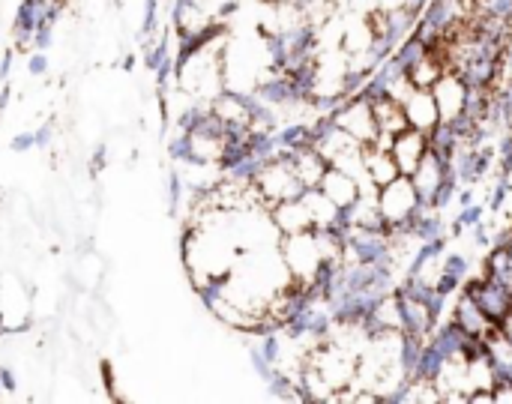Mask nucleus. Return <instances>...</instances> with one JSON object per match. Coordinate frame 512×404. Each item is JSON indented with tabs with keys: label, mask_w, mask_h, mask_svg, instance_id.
I'll use <instances>...</instances> for the list:
<instances>
[{
	"label": "nucleus",
	"mask_w": 512,
	"mask_h": 404,
	"mask_svg": "<svg viewBox=\"0 0 512 404\" xmlns=\"http://www.w3.org/2000/svg\"><path fill=\"white\" fill-rule=\"evenodd\" d=\"M330 117L342 132H348L360 144H372L378 138V123H375L372 102H366L363 96H348Z\"/></svg>",
	"instance_id": "obj_4"
},
{
	"label": "nucleus",
	"mask_w": 512,
	"mask_h": 404,
	"mask_svg": "<svg viewBox=\"0 0 512 404\" xmlns=\"http://www.w3.org/2000/svg\"><path fill=\"white\" fill-rule=\"evenodd\" d=\"M432 96L438 105V114L444 123H453L456 117L465 114V102H468V84L462 81L459 72L447 69L435 84H432Z\"/></svg>",
	"instance_id": "obj_5"
},
{
	"label": "nucleus",
	"mask_w": 512,
	"mask_h": 404,
	"mask_svg": "<svg viewBox=\"0 0 512 404\" xmlns=\"http://www.w3.org/2000/svg\"><path fill=\"white\" fill-rule=\"evenodd\" d=\"M363 162H366V174H369V180L381 189V186H387V183H393L402 171H399V165H396V159H393V153L390 150H378V147H372V144H363Z\"/></svg>",
	"instance_id": "obj_14"
},
{
	"label": "nucleus",
	"mask_w": 512,
	"mask_h": 404,
	"mask_svg": "<svg viewBox=\"0 0 512 404\" xmlns=\"http://www.w3.org/2000/svg\"><path fill=\"white\" fill-rule=\"evenodd\" d=\"M270 222L273 228L288 237V234H300V231H312V216L303 204V198H294V201H282V204H273L270 207Z\"/></svg>",
	"instance_id": "obj_12"
},
{
	"label": "nucleus",
	"mask_w": 512,
	"mask_h": 404,
	"mask_svg": "<svg viewBox=\"0 0 512 404\" xmlns=\"http://www.w3.org/2000/svg\"><path fill=\"white\" fill-rule=\"evenodd\" d=\"M279 255L291 273L294 282H303L309 285L312 276L318 273L321 267V249H318V240H315V231H300V234H288L282 237V246H279Z\"/></svg>",
	"instance_id": "obj_2"
},
{
	"label": "nucleus",
	"mask_w": 512,
	"mask_h": 404,
	"mask_svg": "<svg viewBox=\"0 0 512 404\" xmlns=\"http://www.w3.org/2000/svg\"><path fill=\"white\" fill-rule=\"evenodd\" d=\"M450 165H453V162H444V159H441V156H435L432 150L423 156V162H420V165H417V171L411 174L414 189H417V195H420V201H423V204H432V201H435V192H438V186L444 183V177H447ZM432 207H435V204H432Z\"/></svg>",
	"instance_id": "obj_10"
},
{
	"label": "nucleus",
	"mask_w": 512,
	"mask_h": 404,
	"mask_svg": "<svg viewBox=\"0 0 512 404\" xmlns=\"http://www.w3.org/2000/svg\"><path fill=\"white\" fill-rule=\"evenodd\" d=\"M399 102H402V108H405V117H408V126H411V129H420V132L429 135V132L441 123V114H438V105H435L432 90L414 87V84H411V90H408Z\"/></svg>",
	"instance_id": "obj_7"
},
{
	"label": "nucleus",
	"mask_w": 512,
	"mask_h": 404,
	"mask_svg": "<svg viewBox=\"0 0 512 404\" xmlns=\"http://www.w3.org/2000/svg\"><path fill=\"white\" fill-rule=\"evenodd\" d=\"M303 204H306V210H309V216H312V225L315 228H327V225H333L336 219H339V207L315 186V189H306L303 192Z\"/></svg>",
	"instance_id": "obj_16"
},
{
	"label": "nucleus",
	"mask_w": 512,
	"mask_h": 404,
	"mask_svg": "<svg viewBox=\"0 0 512 404\" xmlns=\"http://www.w3.org/2000/svg\"><path fill=\"white\" fill-rule=\"evenodd\" d=\"M396 297H399V306H402V321H405V333L411 336H420V339H429L438 327V318L435 312L429 309L426 300H420L417 294H411L405 285H396Z\"/></svg>",
	"instance_id": "obj_6"
},
{
	"label": "nucleus",
	"mask_w": 512,
	"mask_h": 404,
	"mask_svg": "<svg viewBox=\"0 0 512 404\" xmlns=\"http://www.w3.org/2000/svg\"><path fill=\"white\" fill-rule=\"evenodd\" d=\"M318 189H321L339 210L351 207V204L360 198V183H357V177H351L348 171H342V168H336V165L327 168V174H324V180L318 183Z\"/></svg>",
	"instance_id": "obj_13"
},
{
	"label": "nucleus",
	"mask_w": 512,
	"mask_h": 404,
	"mask_svg": "<svg viewBox=\"0 0 512 404\" xmlns=\"http://www.w3.org/2000/svg\"><path fill=\"white\" fill-rule=\"evenodd\" d=\"M420 204L423 201H420V195L414 189V180L405 177V174H399L393 183L378 189V207H381V213H384V219L390 225V234L408 231V222H411V216L417 213Z\"/></svg>",
	"instance_id": "obj_1"
},
{
	"label": "nucleus",
	"mask_w": 512,
	"mask_h": 404,
	"mask_svg": "<svg viewBox=\"0 0 512 404\" xmlns=\"http://www.w3.org/2000/svg\"><path fill=\"white\" fill-rule=\"evenodd\" d=\"M285 156L291 159V168H294L297 180H300L306 189H315V186L324 180L327 168H330L327 156H324L321 150H315L312 144H306V147H300V150H294V153H285Z\"/></svg>",
	"instance_id": "obj_11"
},
{
	"label": "nucleus",
	"mask_w": 512,
	"mask_h": 404,
	"mask_svg": "<svg viewBox=\"0 0 512 404\" xmlns=\"http://www.w3.org/2000/svg\"><path fill=\"white\" fill-rule=\"evenodd\" d=\"M390 153H393V159H396L399 171H402L405 177H411V174L417 171V165L423 162V156L429 153V135H426V132H420V129H411V126H408L405 132H399V135L393 138Z\"/></svg>",
	"instance_id": "obj_8"
},
{
	"label": "nucleus",
	"mask_w": 512,
	"mask_h": 404,
	"mask_svg": "<svg viewBox=\"0 0 512 404\" xmlns=\"http://www.w3.org/2000/svg\"><path fill=\"white\" fill-rule=\"evenodd\" d=\"M45 66H48L45 54H33V57H30V72H33V75H39V72H42Z\"/></svg>",
	"instance_id": "obj_21"
},
{
	"label": "nucleus",
	"mask_w": 512,
	"mask_h": 404,
	"mask_svg": "<svg viewBox=\"0 0 512 404\" xmlns=\"http://www.w3.org/2000/svg\"><path fill=\"white\" fill-rule=\"evenodd\" d=\"M462 291H465L468 297H474L477 306L483 309V315H486L489 321H495L498 327L504 324V318L512 312V291L510 288H504L501 282L489 279L486 273L468 276V282L462 285Z\"/></svg>",
	"instance_id": "obj_3"
},
{
	"label": "nucleus",
	"mask_w": 512,
	"mask_h": 404,
	"mask_svg": "<svg viewBox=\"0 0 512 404\" xmlns=\"http://www.w3.org/2000/svg\"><path fill=\"white\" fill-rule=\"evenodd\" d=\"M267 3H294V0H267Z\"/></svg>",
	"instance_id": "obj_22"
},
{
	"label": "nucleus",
	"mask_w": 512,
	"mask_h": 404,
	"mask_svg": "<svg viewBox=\"0 0 512 404\" xmlns=\"http://www.w3.org/2000/svg\"><path fill=\"white\" fill-rule=\"evenodd\" d=\"M486 219V204H480V201H474V204H468V207H462V213H459V219L453 222V234H465L468 228H474V225H480Z\"/></svg>",
	"instance_id": "obj_20"
},
{
	"label": "nucleus",
	"mask_w": 512,
	"mask_h": 404,
	"mask_svg": "<svg viewBox=\"0 0 512 404\" xmlns=\"http://www.w3.org/2000/svg\"><path fill=\"white\" fill-rule=\"evenodd\" d=\"M447 69H450V66H447L438 54L426 51V57H423V60H417V63L408 69V81H411L414 87H426V90H432V84H435Z\"/></svg>",
	"instance_id": "obj_17"
},
{
	"label": "nucleus",
	"mask_w": 512,
	"mask_h": 404,
	"mask_svg": "<svg viewBox=\"0 0 512 404\" xmlns=\"http://www.w3.org/2000/svg\"><path fill=\"white\" fill-rule=\"evenodd\" d=\"M453 321L468 333V336H480L483 342H489L501 327L495 321H489L483 315V309L477 306L474 297H468L465 291H459V300H456V309H453Z\"/></svg>",
	"instance_id": "obj_9"
},
{
	"label": "nucleus",
	"mask_w": 512,
	"mask_h": 404,
	"mask_svg": "<svg viewBox=\"0 0 512 404\" xmlns=\"http://www.w3.org/2000/svg\"><path fill=\"white\" fill-rule=\"evenodd\" d=\"M372 111H375V123H378V132H384V135H399V132H405L408 129V117H405V108H402V102L399 99H393V96H387V99H378V102H372Z\"/></svg>",
	"instance_id": "obj_15"
},
{
	"label": "nucleus",
	"mask_w": 512,
	"mask_h": 404,
	"mask_svg": "<svg viewBox=\"0 0 512 404\" xmlns=\"http://www.w3.org/2000/svg\"><path fill=\"white\" fill-rule=\"evenodd\" d=\"M441 273L444 276H453L456 282H468V276H471V258L465 255V252H444L441 255Z\"/></svg>",
	"instance_id": "obj_19"
},
{
	"label": "nucleus",
	"mask_w": 512,
	"mask_h": 404,
	"mask_svg": "<svg viewBox=\"0 0 512 404\" xmlns=\"http://www.w3.org/2000/svg\"><path fill=\"white\" fill-rule=\"evenodd\" d=\"M483 273L495 282H501L504 288L512 291V249L510 246H492V252L486 255Z\"/></svg>",
	"instance_id": "obj_18"
}]
</instances>
